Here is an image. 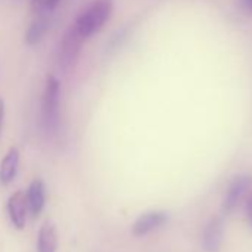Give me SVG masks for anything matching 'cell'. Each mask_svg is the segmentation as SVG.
Returning a JSON list of instances; mask_svg holds the SVG:
<instances>
[{
	"label": "cell",
	"instance_id": "1",
	"mask_svg": "<svg viewBox=\"0 0 252 252\" xmlns=\"http://www.w3.org/2000/svg\"><path fill=\"white\" fill-rule=\"evenodd\" d=\"M111 12L113 0H94L85 11L80 12L73 26L86 40L104 27V24L110 20Z\"/></svg>",
	"mask_w": 252,
	"mask_h": 252
},
{
	"label": "cell",
	"instance_id": "2",
	"mask_svg": "<svg viewBox=\"0 0 252 252\" xmlns=\"http://www.w3.org/2000/svg\"><path fill=\"white\" fill-rule=\"evenodd\" d=\"M60 80L54 74H49L42 98V128L49 137L55 135L60 128Z\"/></svg>",
	"mask_w": 252,
	"mask_h": 252
},
{
	"label": "cell",
	"instance_id": "3",
	"mask_svg": "<svg viewBox=\"0 0 252 252\" xmlns=\"http://www.w3.org/2000/svg\"><path fill=\"white\" fill-rule=\"evenodd\" d=\"M83 42L85 39L77 33L74 26H70L65 30L64 36L58 43V51H57V61L63 71L70 73L76 67L82 52Z\"/></svg>",
	"mask_w": 252,
	"mask_h": 252
},
{
	"label": "cell",
	"instance_id": "4",
	"mask_svg": "<svg viewBox=\"0 0 252 252\" xmlns=\"http://www.w3.org/2000/svg\"><path fill=\"white\" fill-rule=\"evenodd\" d=\"M251 184H252V178L249 175H245V174L236 175L231 180V183L228 184V189L225 191V196H224V200H222V206H221L224 215L231 214L239 206V203L246 197Z\"/></svg>",
	"mask_w": 252,
	"mask_h": 252
},
{
	"label": "cell",
	"instance_id": "5",
	"mask_svg": "<svg viewBox=\"0 0 252 252\" xmlns=\"http://www.w3.org/2000/svg\"><path fill=\"white\" fill-rule=\"evenodd\" d=\"M224 218L214 215L205 224L202 233V248L205 252H220L224 239Z\"/></svg>",
	"mask_w": 252,
	"mask_h": 252
},
{
	"label": "cell",
	"instance_id": "6",
	"mask_svg": "<svg viewBox=\"0 0 252 252\" xmlns=\"http://www.w3.org/2000/svg\"><path fill=\"white\" fill-rule=\"evenodd\" d=\"M168 221V214L163 211H152L138 217L132 225V234L137 237H143L158 230Z\"/></svg>",
	"mask_w": 252,
	"mask_h": 252
},
{
	"label": "cell",
	"instance_id": "7",
	"mask_svg": "<svg viewBox=\"0 0 252 252\" xmlns=\"http://www.w3.org/2000/svg\"><path fill=\"white\" fill-rule=\"evenodd\" d=\"M27 199L26 193L23 191H15L9 200H8V214L12 221V224L18 228L23 230L26 227L27 221Z\"/></svg>",
	"mask_w": 252,
	"mask_h": 252
},
{
	"label": "cell",
	"instance_id": "8",
	"mask_svg": "<svg viewBox=\"0 0 252 252\" xmlns=\"http://www.w3.org/2000/svg\"><path fill=\"white\" fill-rule=\"evenodd\" d=\"M26 199H27V208L29 211L32 212V215L34 218H37L43 208H45V202H46V196H45V184L42 180H34L29 190H27V194H26Z\"/></svg>",
	"mask_w": 252,
	"mask_h": 252
},
{
	"label": "cell",
	"instance_id": "9",
	"mask_svg": "<svg viewBox=\"0 0 252 252\" xmlns=\"http://www.w3.org/2000/svg\"><path fill=\"white\" fill-rule=\"evenodd\" d=\"M18 165H20V152L17 147H11L5 158L0 162V183L2 184H9L17 172H18Z\"/></svg>",
	"mask_w": 252,
	"mask_h": 252
},
{
	"label": "cell",
	"instance_id": "10",
	"mask_svg": "<svg viewBox=\"0 0 252 252\" xmlns=\"http://www.w3.org/2000/svg\"><path fill=\"white\" fill-rule=\"evenodd\" d=\"M58 249V231L54 222L46 221L40 230L37 237V252H57Z\"/></svg>",
	"mask_w": 252,
	"mask_h": 252
},
{
	"label": "cell",
	"instance_id": "11",
	"mask_svg": "<svg viewBox=\"0 0 252 252\" xmlns=\"http://www.w3.org/2000/svg\"><path fill=\"white\" fill-rule=\"evenodd\" d=\"M49 29V18H48V14H40V17L29 27L27 30V34H26V42L29 45H36L39 43L43 36L46 34Z\"/></svg>",
	"mask_w": 252,
	"mask_h": 252
},
{
	"label": "cell",
	"instance_id": "12",
	"mask_svg": "<svg viewBox=\"0 0 252 252\" xmlns=\"http://www.w3.org/2000/svg\"><path fill=\"white\" fill-rule=\"evenodd\" d=\"M60 2L61 0H33V6H34L36 12L51 15L52 11L60 5Z\"/></svg>",
	"mask_w": 252,
	"mask_h": 252
},
{
	"label": "cell",
	"instance_id": "13",
	"mask_svg": "<svg viewBox=\"0 0 252 252\" xmlns=\"http://www.w3.org/2000/svg\"><path fill=\"white\" fill-rule=\"evenodd\" d=\"M245 214H246V221H248L249 227L252 228V193L246 194V199H245Z\"/></svg>",
	"mask_w": 252,
	"mask_h": 252
},
{
	"label": "cell",
	"instance_id": "14",
	"mask_svg": "<svg viewBox=\"0 0 252 252\" xmlns=\"http://www.w3.org/2000/svg\"><path fill=\"white\" fill-rule=\"evenodd\" d=\"M3 117H5V101H3L2 96H0V129H2Z\"/></svg>",
	"mask_w": 252,
	"mask_h": 252
},
{
	"label": "cell",
	"instance_id": "15",
	"mask_svg": "<svg viewBox=\"0 0 252 252\" xmlns=\"http://www.w3.org/2000/svg\"><path fill=\"white\" fill-rule=\"evenodd\" d=\"M243 3H245V5L252 11V0H243Z\"/></svg>",
	"mask_w": 252,
	"mask_h": 252
}]
</instances>
